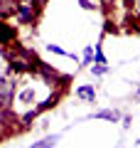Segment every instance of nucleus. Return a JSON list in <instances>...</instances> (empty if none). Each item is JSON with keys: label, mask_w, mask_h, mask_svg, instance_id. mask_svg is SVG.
<instances>
[{"label": "nucleus", "mask_w": 140, "mask_h": 148, "mask_svg": "<svg viewBox=\"0 0 140 148\" xmlns=\"http://www.w3.org/2000/svg\"><path fill=\"white\" fill-rule=\"evenodd\" d=\"M3 54H5L7 59V69H10L12 74H32L37 72V64H39V59L35 57V52L27 47H22V45H10V47L3 49Z\"/></svg>", "instance_id": "1"}, {"label": "nucleus", "mask_w": 140, "mask_h": 148, "mask_svg": "<svg viewBox=\"0 0 140 148\" xmlns=\"http://www.w3.org/2000/svg\"><path fill=\"white\" fill-rule=\"evenodd\" d=\"M42 12V3L39 0H20L17 5V12H15V20L20 25H35L37 17Z\"/></svg>", "instance_id": "2"}, {"label": "nucleus", "mask_w": 140, "mask_h": 148, "mask_svg": "<svg viewBox=\"0 0 140 148\" xmlns=\"http://www.w3.org/2000/svg\"><path fill=\"white\" fill-rule=\"evenodd\" d=\"M15 96V77L10 69H0V109H10Z\"/></svg>", "instance_id": "3"}, {"label": "nucleus", "mask_w": 140, "mask_h": 148, "mask_svg": "<svg viewBox=\"0 0 140 148\" xmlns=\"http://www.w3.org/2000/svg\"><path fill=\"white\" fill-rule=\"evenodd\" d=\"M17 42V30L7 22H0V47H10Z\"/></svg>", "instance_id": "4"}, {"label": "nucleus", "mask_w": 140, "mask_h": 148, "mask_svg": "<svg viewBox=\"0 0 140 148\" xmlns=\"http://www.w3.org/2000/svg\"><path fill=\"white\" fill-rule=\"evenodd\" d=\"M20 0H0V17H12L17 12Z\"/></svg>", "instance_id": "5"}, {"label": "nucleus", "mask_w": 140, "mask_h": 148, "mask_svg": "<svg viewBox=\"0 0 140 148\" xmlns=\"http://www.w3.org/2000/svg\"><path fill=\"white\" fill-rule=\"evenodd\" d=\"M76 96H79V99H84V101H91V104H93V101H96V89H93L91 84L79 86V89H76Z\"/></svg>", "instance_id": "6"}, {"label": "nucleus", "mask_w": 140, "mask_h": 148, "mask_svg": "<svg viewBox=\"0 0 140 148\" xmlns=\"http://www.w3.org/2000/svg\"><path fill=\"white\" fill-rule=\"evenodd\" d=\"M93 116H96V119H106V121H118L120 114H118L116 109H103V111H96Z\"/></svg>", "instance_id": "7"}, {"label": "nucleus", "mask_w": 140, "mask_h": 148, "mask_svg": "<svg viewBox=\"0 0 140 148\" xmlns=\"http://www.w3.org/2000/svg\"><path fill=\"white\" fill-rule=\"evenodd\" d=\"M128 12H130V22H140V0H128Z\"/></svg>", "instance_id": "8"}, {"label": "nucleus", "mask_w": 140, "mask_h": 148, "mask_svg": "<svg viewBox=\"0 0 140 148\" xmlns=\"http://www.w3.org/2000/svg\"><path fill=\"white\" fill-rule=\"evenodd\" d=\"M57 141H59V136H47L44 141H39L37 146H32V148H52V146H54Z\"/></svg>", "instance_id": "9"}, {"label": "nucleus", "mask_w": 140, "mask_h": 148, "mask_svg": "<svg viewBox=\"0 0 140 148\" xmlns=\"http://www.w3.org/2000/svg\"><path fill=\"white\" fill-rule=\"evenodd\" d=\"M47 49H49V52H54V54H64V57H69V52H64L59 45H47Z\"/></svg>", "instance_id": "10"}, {"label": "nucleus", "mask_w": 140, "mask_h": 148, "mask_svg": "<svg viewBox=\"0 0 140 148\" xmlns=\"http://www.w3.org/2000/svg\"><path fill=\"white\" fill-rule=\"evenodd\" d=\"M91 57H93V47L88 45V47L84 49V64H91Z\"/></svg>", "instance_id": "11"}, {"label": "nucleus", "mask_w": 140, "mask_h": 148, "mask_svg": "<svg viewBox=\"0 0 140 148\" xmlns=\"http://www.w3.org/2000/svg\"><path fill=\"white\" fill-rule=\"evenodd\" d=\"M93 59H96V64H106V57H103V52H101L99 45H96V54H93Z\"/></svg>", "instance_id": "12"}, {"label": "nucleus", "mask_w": 140, "mask_h": 148, "mask_svg": "<svg viewBox=\"0 0 140 148\" xmlns=\"http://www.w3.org/2000/svg\"><path fill=\"white\" fill-rule=\"evenodd\" d=\"M79 5H81L84 10H96V8H99V5H93L91 0H79Z\"/></svg>", "instance_id": "13"}, {"label": "nucleus", "mask_w": 140, "mask_h": 148, "mask_svg": "<svg viewBox=\"0 0 140 148\" xmlns=\"http://www.w3.org/2000/svg\"><path fill=\"white\" fill-rule=\"evenodd\" d=\"M93 74H106V64H96L93 67Z\"/></svg>", "instance_id": "14"}]
</instances>
